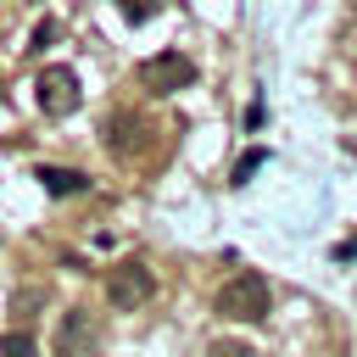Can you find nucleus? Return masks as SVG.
<instances>
[{
    "instance_id": "nucleus-10",
    "label": "nucleus",
    "mask_w": 357,
    "mask_h": 357,
    "mask_svg": "<svg viewBox=\"0 0 357 357\" xmlns=\"http://www.w3.org/2000/svg\"><path fill=\"white\" fill-rule=\"evenodd\" d=\"M262 167V151H251V156H240V167H234V184H245V173H257Z\"/></svg>"
},
{
    "instance_id": "nucleus-7",
    "label": "nucleus",
    "mask_w": 357,
    "mask_h": 357,
    "mask_svg": "<svg viewBox=\"0 0 357 357\" xmlns=\"http://www.w3.org/2000/svg\"><path fill=\"white\" fill-rule=\"evenodd\" d=\"M33 178L45 184V195H84V190H89V178H84L78 167H39Z\"/></svg>"
},
{
    "instance_id": "nucleus-2",
    "label": "nucleus",
    "mask_w": 357,
    "mask_h": 357,
    "mask_svg": "<svg viewBox=\"0 0 357 357\" xmlns=\"http://www.w3.org/2000/svg\"><path fill=\"white\" fill-rule=\"evenodd\" d=\"M151 296H156V273H151L145 262H117V268H112V279H106V301H112L117 312H139Z\"/></svg>"
},
{
    "instance_id": "nucleus-6",
    "label": "nucleus",
    "mask_w": 357,
    "mask_h": 357,
    "mask_svg": "<svg viewBox=\"0 0 357 357\" xmlns=\"http://www.w3.org/2000/svg\"><path fill=\"white\" fill-rule=\"evenodd\" d=\"M139 78H145V89L173 95V89H190V84H195V61H190L184 50H162V56H151V61L139 67Z\"/></svg>"
},
{
    "instance_id": "nucleus-4",
    "label": "nucleus",
    "mask_w": 357,
    "mask_h": 357,
    "mask_svg": "<svg viewBox=\"0 0 357 357\" xmlns=\"http://www.w3.org/2000/svg\"><path fill=\"white\" fill-rule=\"evenodd\" d=\"M151 139H156V128H151L139 112H112V117L100 123V145H106L112 156H139Z\"/></svg>"
},
{
    "instance_id": "nucleus-5",
    "label": "nucleus",
    "mask_w": 357,
    "mask_h": 357,
    "mask_svg": "<svg viewBox=\"0 0 357 357\" xmlns=\"http://www.w3.org/2000/svg\"><path fill=\"white\" fill-rule=\"evenodd\" d=\"M95 351H100V318L67 307V318L56 324V357H95Z\"/></svg>"
},
{
    "instance_id": "nucleus-3",
    "label": "nucleus",
    "mask_w": 357,
    "mask_h": 357,
    "mask_svg": "<svg viewBox=\"0 0 357 357\" xmlns=\"http://www.w3.org/2000/svg\"><path fill=\"white\" fill-rule=\"evenodd\" d=\"M33 89H39V112H45V117H73V112H78V100H84V89H78V73H73V67H45Z\"/></svg>"
},
{
    "instance_id": "nucleus-9",
    "label": "nucleus",
    "mask_w": 357,
    "mask_h": 357,
    "mask_svg": "<svg viewBox=\"0 0 357 357\" xmlns=\"http://www.w3.org/2000/svg\"><path fill=\"white\" fill-rule=\"evenodd\" d=\"M212 357H262V351H257V346H240V340H218Z\"/></svg>"
},
{
    "instance_id": "nucleus-8",
    "label": "nucleus",
    "mask_w": 357,
    "mask_h": 357,
    "mask_svg": "<svg viewBox=\"0 0 357 357\" xmlns=\"http://www.w3.org/2000/svg\"><path fill=\"white\" fill-rule=\"evenodd\" d=\"M0 357H39V351H33L28 335H6V340H0Z\"/></svg>"
},
{
    "instance_id": "nucleus-11",
    "label": "nucleus",
    "mask_w": 357,
    "mask_h": 357,
    "mask_svg": "<svg viewBox=\"0 0 357 357\" xmlns=\"http://www.w3.org/2000/svg\"><path fill=\"white\" fill-rule=\"evenodd\" d=\"M50 39H56V22H39V28H33V50H45Z\"/></svg>"
},
{
    "instance_id": "nucleus-12",
    "label": "nucleus",
    "mask_w": 357,
    "mask_h": 357,
    "mask_svg": "<svg viewBox=\"0 0 357 357\" xmlns=\"http://www.w3.org/2000/svg\"><path fill=\"white\" fill-rule=\"evenodd\" d=\"M123 11H128V22H145V11H151V6H145V0H123Z\"/></svg>"
},
{
    "instance_id": "nucleus-1",
    "label": "nucleus",
    "mask_w": 357,
    "mask_h": 357,
    "mask_svg": "<svg viewBox=\"0 0 357 357\" xmlns=\"http://www.w3.org/2000/svg\"><path fill=\"white\" fill-rule=\"evenodd\" d=\"M223 318H234V324H262L268 312H273V290H268V279L262 273H229L223 284H218V301H212Z\"/></svg>"
}]
</instances>
